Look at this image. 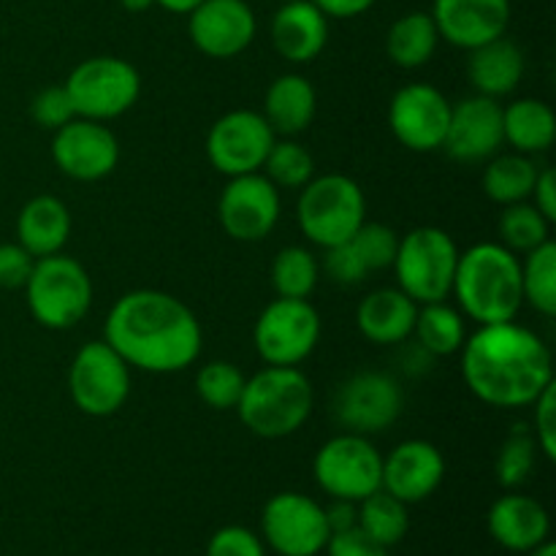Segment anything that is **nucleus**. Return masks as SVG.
I'll use <instances>...</instances> for the list:
<instances>
[{
	"label": "nucleus",
	"instance_id": "17",
	"mask_svg": "<svg viewBox=\"0 0 556 556\" xmlns=\"http://www.w3.org/2000/svg\"><path fill=\"white\" fill-rule=\"evenodd\" d=\"M52 161L65 177L76 182H98L119 163V141L98 119L74 117L54 130Z\"/></svg>",
	"mask_w": 556,
	"mask_h": 556
},
{
	"label": "nucleus",
	"instance_id": "15",
	"mask_svg": "<svg viewBox=\"0 0 556 556\" xmlns=\"http://www.w3.org/2000/svg\"><path fill=\"white\" fill-rule=\"evenodd\" d=\"M217 220L237 242H261L280 220V190L261 172L228 177L217 201Z\"/></svg>",
	"mask_w": 556,
	"mask_h": 556
},
{
	"label": "nucleus",
	"instance_id": "11",
	"mask_svg": "<svg viewBox=\"0 0 556 556\" xmlns=\"http://www.w3.org/2000/svg\"><path fill=\"white\" fill-rule=\"evenodd\" d=\"M320 340V315L309 299H282L266 304L253 329V342L266 367H299Z\"/></svg>",
	"mask_w": 556,
	"mask_h": 556
},
{
	"label": "nucleus",
	"instance_id": "34",
	"mask_svg": "<svg viewBox=\"0 0 556 556\" xmlns=\"http://www.w3.org/2000/svg\"><path fill=\"white\" fill-rule=\"evenodd\" d=\"M318 286V261L307 248H282L271 261V288L282 299H309Z\"/></svg>",
	"mask_w": 556,
	"mask_h": 556
},
{
	"label": "nucleus",
	"instance_id": "8",
	"mask_svg": "<svg viewBox=\"0 0 556 556\" xmlns=\"http://www.w3.org/2000/svg\"><path fill=\"white\" fill-rule=\"evenodd\" d=\"M65 90L74 101L76 117L106 123L134 109L141 96V76L128 60L101 54L81 60L65 79Z\"/></svg>",
	"mask_w": 556,
	"mask_h": 556
},
{
	"label": "nucleus",
	"instance_id": "5",
	"mask_svg": "<svg viewBox=\"0 0 556 556\" xmlns=\"http://www.w3.org/2000/svg\"><path fill=\"white\" fill-rule=\"evenodd\" d=\"M299 228L320 250L348 242L367 220V201L356 179L345 174H320L299 193Z\"/></svg>",
	"mask_w": 556,
	"mask_h": 556
},
{
	"label": "nucleus",
	"instance_id": "41",
	"mask_svg": "<svg viewBox=\"0 0 556 556\" xmlns=\"http://www.w3.org/2000/svg\"><path fill=\"white\" fill-rule=\"evenodd\" d=\"M535 418H532V438H535L538 451H543L548 462L556 459V383L548 386L535 402Z\"/></svg>",
	"mask_w": 556,
	"mask_h": 556
},
{
	"label": "nucleus",
	"instance_id": "24",
	"mask_svg": "<svg viewBox=\"0 0 556 556\" xmlns=\"http://www.w3.org/2000/svg\"><path fill=\"white\" fill-rule=\"evenodd\" d=\"M418 304L400 288L367 293L356 309V326L372 345H402L413 337Z\"/></svg>",
	"mask_w": 556,
	"mask_h": 556
},
{
	"label": "nucleus",
	"instance_id": "20",
	"mask_svg": "<svg viewBox=\"0 0 556 556\" xmlns=\"http://www.w3.org/2000/svg\"><path fill=\"white\" fill-rule=\"evenodd\" d=\"M429 14L440 38L470 52L508 33L514 5L510 0H434Z\"/></svg>",
	"mask_w": 556,
	"mask_h": 556
},
{
	"label": "nucleus",
	"instance_id": "49",
	"mask_svg": "<svg viewBox=\"0 0 556 556\" xmlns=\"http://www.w3.org/2000/svg\"><path fill=\"white\" fill-rule=\"evenodd\" d=\"M199 3H204V0H155V5H161V9L172 11V14H185V16H188Z\"/></svg>",
	"mask_w": 556,
	"mask_h": 556
},
{
	"label": "nucleus",
	"instance_id": "48",
	"mask_svg": "<svg viewBox=\"0 0 556 556\" xmlns=\"http://www.w3.org/2000/svg\"><path fill=\"white\" fill-rule=\"evenodd\" d=\"M326 510V525H329V532H342L351 530V527L358 525V508L356 503H348V500H334V505Z\"/></svg>",
	"mask_w": 556,
	"mask_h": 556
},
{
	"label": "nucleus",
	"instance_id": "3",
	"mask_svg": "<svg viewBox=\"0 0 556 556\" xmlns=\"http://www.w3.org/2000/svg\"><path fill=\"white\" fill-rule=\"evenodd\" d=\"M451 293L459 313L478 326L514 320L525 304L519 255L497 242L472 244L459 253Z\"/></svg>",
	"mask_w": 556,
	"mask_h": 556
},
{
	"label": "nucleus",
	"instance_id": "6",
	"mask_svg": "<svg viewBox=\"0 0 556 556\" xmlns=\"http://www.w3.org/2000/svg\"><path fill=\"white\" fill-rule=\"evenodd\" d=\"M25 299L30 315L43 329L65 331L90 313L92 280L85 266L71 255H43L33 264L25 282Z\"/></svg>",
	"mask_w": 556,
	"mask_h": 556
},
{
	"label": "nucleus",
	"instance_id": "50",
	"mask_svg": "<svg viewBox=\"0 0 556 556\" xmlns=\"http://www.w3.org/2000/svg\"><path fill=\"white\" fill-rule=\"evenodd\" d=\"M119 5L125 11H130V14H141V11H150L155 5V0H119Z\"/></svg>",
	"mask_w": 556,
	"mask_h": 556
},
{
	"label": "nucleus",
	"instance_id": "30",
	"mask_svg": "<svg viewBox=\"0 0 556 556\" xmlns=\"http://www.w3.org/2000/svg\"><path fill=\"white\" fill-rule=\"evenodd\" d=\"M541 168L535 166L532 155H521V152H508V155H494L486 161L483 168V193L494 201V204H519V201H530L532 188Z\"/></svg>",
	"mask_w": 556,
	"mask_h": 556
},
{
	"label": "nucleus",
	"instance_id": "33",
	"mask_svg": "<svg viewBox=\"0 0 556 556\" xmlns=\"http://www.w3.org/2000/svg\"><path fill=\"white\" fill-rule=\"evenodd\" d=\"M521 293L532 309L546 318L556 315V244L548 239L525 253L521 261Z\"/></svg>",
	"mask_w": 556,
	"mask_h": 556
},
{
	"label": "nucleus",
	"instance_id": "23",
	"mask_svg": "<svg viewBox=\"0 0 556 556\" xmlns=\"http://www.w3.org/2000/svg\"><path fill=\"white\" fill-rule=\"evenodd\" d=\"M546 508L527 494H505L489 510V532L508 552H532L548 541Z\"/></svg>",
	"mask_w": 556,
	"mask_h": 556
},
{
	"label": "nucleus",
	"instance_id": "42",
	"mask_svg": "<svg viewBox=\"0 0 556 556\" xmlns=\"http://www.w3.org/2000/svg\"><path fill=\"white\" fill-rule=\"evenodd\" d=\"M206 556H266L264 543L248 527H223L210 538Z\"/></svg>",
	"mask_w": 556,
	"mask_h": 556
},
{
	"label": "nucleus",
	"instance_id": "43",
	"mask_svg": "<svg viewBox=\"0 0 556 556\" xmlns=\"http://www.w3.org/2000/svg\"><path fill=\"white\" fill-rule=\"evenodd\" d=\"M324 269L326 275L334 282H340V286H358V282L367 277V269H364V264L358 261L351 242H342L324 250Z\"/></svg>",
	"mask_w": 556,
	"mask_h": 556
},
{
	"label": "nucleus",
	"instance_id": "38",
	"mask_svg": "<svg viewBox=\"0 0 556 556\" xmlns=\"http://www.w3.org/2000/svg\"><path fill=\"white\" fill-rule=\"evenodd\" d=\"M535 454L538 443L532 438V429L525 424H516L510 429L508 440L500 448L497 462H494V472H497L500 486L505 489H519L527 478L532 476V467H535Z\"/></svg>",
	"mask_w": 556,
	"mask_h": 556
},
{
	"label": "nucleus",
	"instance_id": "10",
	"mask_svg": "<svg viewBox=\"0 0 556 556\" xmlns=\"http://www.w3.org/2000/svg\"><path fill=\"white\" fill-rule=\"evenodd\" d=\"M68 394L85 416H114L130 396V367L106 340L87 342L71 362Z\"/></svg>",
	"mask_w": 556,
	"mask_h": 556
},
{
	"label": "nucleus",
	"instance_id": "36",
	"mask_svg": "<svg viewBox=\"0 0 556 556\" xmlns=\"http://www.w3.org/2000/svg\"><path fill=\"white\" fill-rule=\"evenodd\" d=\"M500 237L510 253H530L552 239V223L530 201H519L505 206L500 215Z\"/></svg>",
	"mask_w": 556,
	"mask_h": 556
},
{
	"label": "nucleus",
	"instance_id": "9",
	"mask_svg": "<svg viewBox=\"0 0 556 556\" xmlns=\"http://www.w3.org/2000/svg\"><path fill=\"white\" fill-rule=\"evenodd\" d=\"M313 476L331 500L362 503L383 486V454L364 434L342 432L320 445Z\"/></svg>",
	"mask_w": 556,
	"mask_h": 556
},
{
	"label": "nucleus",
	"instance_id": "32",
	"mask_svg": "<svg viewBox=\"0 0 556 556\" xmlns=\"http://www.w3.org/2000/svg\"><path fill=\"white\" fill-rule=\"evenodd\" d=\"M358 505V527L367 532L372 541H378L380 546L391 548L407 535V505L402 500H396L394 494L378 489L375 494L364 497Z\"/></svg>",
	"mask_w": 556,
	"mask_h": 556
},
{
	"label": "nucleus",
	"instance_id": "51",
	"mask_svg": "<svg viewBox=\"0 0 556 556\" xmlns=\"http://www.w3.org/2000/svg\"><path fill=\"white\" fill-rule=\"evenodd\" d=\"M530 556H556V546H554V543L546 541V543H541V546L532 548Z\"/></svg>",
	"mask_w": 556,
	"mask_h": 556
},
{
	"label": "nucleus",
	"instance_id": "4",
	"mask_svg": "<svg viewBox=\"0 0 556 556\" xmlns=\"http://www.w3.org/2000/svg\"><path fill=\"white\" fill-rule=\"evenodd\" d=\"M315 405V391L299 367H266L244 380L239 421L255 438L282 440L307 424Z\"/></svg>",
	"mask_w": 556,
	"mask_h": 556
},
{
	"label": "nucleus",
	"instance_id": "46",
	"mask_svg": "<svg viewBox=\"0 0 556 556\" xmlns=\"http://www.w3.org/2000/svg\"><path fill=\"white\" fill-rule=\"evenodd\" d=\"M532 206L546 217L548 223H556V174L554 168H541L532 188Z\"/></svg>",
	"mask_w": 556,
	"mask_h": 556
},
{
	"label": "nucleus",
	"instance_id": "39",
	"mask_svg": "<svg viewBox=\"0 0 556 556\" xmlns=\"http://www.w3.org/2000/svg\"><path fill=\"white\" fill-rule=\"evenodd\" d=\"M348 242L356 250L358 261L364 264L367 275L380 269H389L394 264L396 248H400V237H396L394 228L383 226V223H362L356 233H353Z\"/></svg>",
	"mask_w": 556,
	"mask_h": 556
},
{
	"label": "nucleus",
	"instance_id": "25",
	"mask_svg": "<svg viewBox=\"0 0 556 556\" xmlns=\"http://www.w3.org/2000/svg\"><path fill=\"white\" fill-rule=\"evenodd\" d=\"M521 76H525V52L508 36L470 49L467 79L476 87L478 96L494 98V101L510 96L519 87Z\"/></svg>",
	"mask_w": 556,
	"mask_h": 556
},
{
	"label": "nucleus",
	"instance_id": "26",
	"mask_svg": "<svg viewBox=\"0 0 556 556\" xmlns=\"http://www.w3.org/2000/svg\"><path fill=\"white\" fill-rule=\"evenodd\" d=\"M68 237L71 212L58 195H36V199H30L22 206L20 217H16V242H20L33 258L63 253Z\"/></svg>",
	"mask_w": 556,
	"mask_h": 556
},
{
	"label": "nucleus",
	"instance_id": "1",
	"mask_svg": "<svg viewBox=\"0 0 556 556\" xmlns=\"http://www.w3.org/2000/svg\"><path fill=\"white\" fill-rule=\"evenodd\" d=\"M103 340L130 369L174 375L188 369L201 356L204 331L182 299L155 288H139L112 304Z\"/></svg>",
	"mask_w": 556,
	"mask_h": 556
},
{
	"label": "nucleus",
	"instance_id": "21",
	"mask_svg": "<svg viewBox=\"0 0 556 556\" xmlns=\"http://www.w3.org/2000/svg\"><path fill=\"white\" fill-rule=\"evenodd\" d=\"M445 478V459L427 440H405L383 459V492L405 505L432 497Z\"/></svg>",
	"mask_w": 556,
	"mask_h": 556
},
{
	"label": "nucleus",
	"instance_id": "27",
	"mask_svg": "<svg viewBox=\"0 0 556 556\" xmlns=\"http://www.w3.org/2000/svg\"><path fill=\"white\" fill-rule=\"evenodd\" d=\"M318 92L302 74H282L269 85L264 98V119L280 136H299L313 125Z\"/></svg>",
	"mask_w": 556,
	"mask_h": 556
},
{
	"label": "nucleus",
	"instance_id": "18",
	"mask_svg": "<svg viewBox=\"0 0 556 556\" xmlns=\"http://www.w3.org/2000/svg\"><path fill=\"white\" fill-rule=\"evenodd\" d=\"M255 14L248 0H204L188 14L193 47L212 60L242 54L255 38Z\"/></svg>",
	"mask_w": 556,
	"mask_h": 556
},
{
	"label": "nucleus",
	"instance_id": "52",
	"mask_svg": "<svg viewBox=\"0 0 556 556\" xmlns=\"http://www.w3.org/2000/svg\"><path fill=\"white\" fill-rule=\"evenodd\" d=\"M280 3H293V0H280Z\"/></svg>",
	"mask_w": 556,
	"mask_h": 556
},
{
	"label": "nucleus",
	"instance_id": "16",
	"mask_svg": "<svg viewBox=\"0 0 556 556\" xmlns=\"http://www.w3.org/2000/svg\"><path fill=\"white\" fill-rule=\"evenodd\" d=\"M451 103L438 87L413 81L400 87L389 103V125L394 139L410 152H434L448 130Z\"/></svg>",
	"mask_w": 556,
	"mask_h": 556
},
{
	"label": "nucleus",
	"instance_id": "13",
	"mask_svg": "<svg viewBox=\"0 0 556 556\" xmlns=\"http://www.w3.org/2000/svg\"><path fill=\"white\" fill-rule=\"evenodd\" d=\"M275 136L277 134L269 128L261 112L233 109L210 128L206 157L226 177L261 172L271 144H275Z\"/></svg>",
	"mask_w": 556,
	"mask_h": 556
},
{
	"label": "nucleus",
	"instance_id": "22",
	"mask_svg": "<svg viewBox=\"0 0 556 556\" xmlns=\"http://www.w3.org/2000/svg\"><path fill=\"white\" fill-rule=\"evenodd\" d=\"M329 41V16L313 0L282 3L271 16V47L293 65L313 63Z\"/></svg>",
	"mask_w": 556,
	"mask_h": 556
},
{
	"label": "nucleus",
	"instance_id": "2",
	"mask_svg": "<svg viewBox=\"0 0 556 556\" xmlns=\"http://www.w3.org/2000/svg\"><path fill=\"white\" fill-rule=\"evenodd\" d=\"M459 353L467 389L500 410L530 407L554 383L548 345L516 320L478 326Z\"/></svg>",
	"mask_w": 556,
	"mask_h": 556
},
{
	"label": "nucleus",
	"instance_id": "47",
	"mask_svg": "<svg viewBox=\"0 0 556 556\" xmlns=\"http://www.w3.org/2000/svg\"><path fill=\"white\" fill-rule=\"evenodd\" d=\"M329 20H353V16L367 14L375 0H313Z\"/></svg>",
	"mask_w": 556,
	"mask_h": 556
},
{
	"label": "nucleus",
	"instance_id": "14",
	"mask_svg": "<svg viewBox=\"0 0 556 556\" xmlns=\"http://www.w3.org/2000/svg\"><path fill=\"white\" fill-rule=\"evenodd\" d=\"M261 530L280 556H315L326 548V510L307 494L280 492L264 505Z\"/></svg>",
	"mask_w": 556,
	"mask_h": 556
},
{
	"label": "nucleus",
	"instance_id": "40",
	"mask_svg": "<svg viewBox=\"0 0 556 556\" xmlns=\"http://www.w3.org/2000/svg\"><path fill=\"white\" fill-rule=\"evenodd\" d=\"M30 114L41 128L58 130L76 117V109L68 90H65V85H52L43 87V90L33 98Z\"/></svg>",
	"mask_w": 556,
	"mask_h": 556
},
{
	"label": "nucleus",
	"instance_id": "28",
	"mask_svg": "<svg viewBox=\"0 0 556 556\" xmlns=\"http://www.w3.org/2000/svg\"><path fill=\"white\" fill-rule=\"evenodd\" d=\"M503 134L505 144L521 155H541L556 139L554 109L538 98H519L503 109Z\"/></svg>",
	"mask_w": 556,
	"mask_h": 556
},
{
	"label": "nucleus",
	"instance_id": "31",
	"mask_svg": "<svg viewBox=\"0 0 556 556\" xmlns=\"http://www.w3.org/2000/svg\"><path fill=\"white\" fill-rule=\"evenodd\" d=\"M413 334H416L418 345L432 358L459 353L467 340L465 315L451 307L445 299L443 302L418 304Z\"/></svg>",
	"mask_w": 556,
	"mask_h": 556
},
{
	"label": "nucleus",
	"instance_id": "29",
	"mask_svg": "<svg viewBox=\"0 0 556 556\" xmlns=\"http://www.w3.org/2000/svg\"><path fill=\"white\" fill-rule=\"evenodd\" d=\"M438 43L440 33L432 14L429 11H407L389 27L386 52H389L391 63L405 71H413L421 68V65H427L434 58Z\"/></svg>",
	"mask_w": 556,
	"mask_h": 556
},
{
	"label": "nucleus",
	"instance_id": "45",
	"mask_svg": "<svg viewBox=\"0 0 556 556\" xmlns=\"http://www.w3.org/2000/svg\"><path fill=\"white\" fill-rule=\"evenodd\" d=\"M324 552H329V556H389V548L372 541L358 525L351 530L331 532Z\"/></svg>",
	"mask_w": 556,
	"mask_h": 556
},
{
	"label": "nucleus",
	"instance_id": "19",
	"mask_svg": "<svg viewBox=\"0 0 556 556\" xmlns=\"http://www.w3.org/2000/svg\"><path fill=\"white\" fill-rule=\"evenodd\" d=\"M505 144L503 106L494 98L470 96L451 103L448 130L440 150L459 163H486Z\"/></svg>",
	"mask_w": 556,
	"mask_h": 556
},
{
	"label": "nucleus",
	"instance_id": "7",
	"mask_svg": "<svg viewBox=\"0 0 556 556\" xmlns=\"http://www.w3.org/2000/svg\"><path fill=\"white\" fill-rule=\"evenodd\" d=\"M459 248L438 226H421L400 237L394 255L396 288L405 291L416 304L443 302L454 288Z\"/></svg>",
	"mask_w": 556,
	"mask_h": 556
},
{
	"label": "nucleus",
	"instance_id": "44",
	"mask_svg": "<svg viewBox=\"0 0 556 556\" xmlns=\"http://www.w3.org/2000/svg\"><path fill=\"white\" fill-rule=\"evenodd\" d=\"M33 264L36 258L20 242L0 244V288H9V291L25 288Z\"/></svg>",
	"mask_w": 556,
	"mask_h": 556
},
{
	"label": "nucleus",
	"instance_id": "12",
	"mask_svg": "<svg viewBox=\"0 0 556 556\" xmlns=\"http://www.w3.org/2000/svg\"><path fill=\"white\" fill-rule=\"evenodd\" d=\"M331 410L345 432L364 438L386 432L402 413V386L389 372H356L337 389Z\"/></svg>",
	"mask_w": 556,
	"mask_h": 556
},
{
	"label": "nucleus",
	"instance_id": "35",
	"mask_svg": "<svg viewBox=\"0 0 556 556\" xmlns=\"http://www.w3.org/2000/svg\"><path fill=\"white\" fill-rule=\"evenodd\" d=\"M261 172L277 190H302L315 177V157L307 147L286 136L282 141L275 139Z\"/></svg>",
	"mask_w": 556,
	"mask_h": 556
},
{
	"label": "nucleus",
	"instance_id": "37",
	"mask_svg": "<svg viewBox=\"0 0 556 556\" xmlns=\"http://www.w3.org/2000/svg\"><path fill=\"white\" fill-rule=\"evenodd\" d=\"M242 369L231 362H210L195 372V394L212 410H237L244 391Z\"/></svg>",
	"mask_w": 556,
	"mask_h": 556
}]
</instances>
